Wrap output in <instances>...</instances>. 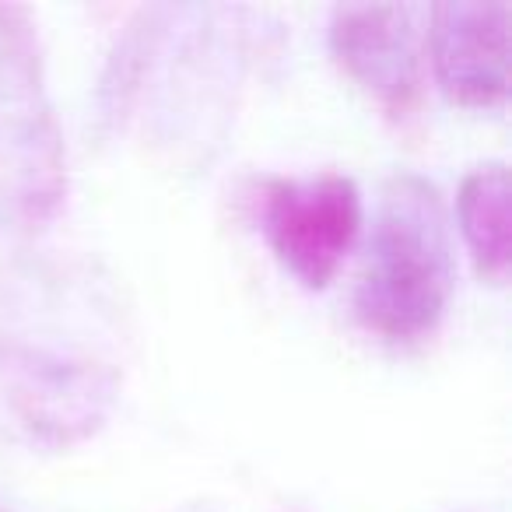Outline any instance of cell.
Returning a JSON list of instances; mask_svg holds the SVG:
<instances>
[{
	"label": "cell",
	"instance_id": "6da1fadb",
	"mask_svg": "<svg viewBox=\"0 0 512 512\" xmlns=\"http://www.w3.org/2000/svg\"><path fill=\"white\" fill-rule=\"evenodd\" d=\"M456 281L453 225L442 190L418 172L383 183L355 316L386 341H414L439 327Z\"/></svg>",
	"mask_w": 512,
	"mask_h": 512
},
{
	"label": "cell",
	"instance_id": "7a4b0ae2",
	"mask_svg": "<svg viewBox=\"0 0 512 512\" xmlns=\"http://www.w3.org/2000/svg\"><path fill=\"white\" fill-rule=\"evenodd\" d=\"M67 193V162L43 57L25 8H0V197L25 225H43Z\"/></svg>",
	"mask_w": 512,
	"mask_h": 512
},
{
	"label": "cell",
	"instance_id": "3957f363",
	"mask_svg": "<svg viewBox=\"0 0 512 512\" xmlns=\"http://www.w3.org/2000/svg\"><path fill=\"white\" fill-rule=\"evenodd\" d=\"M260 232L302 288L323 292L362 232V190L341 172L271 176L260 183Z\"/></svg>",
	"mask_w": 512,
	"mask_h": 512
},
{
	"label": "cell",
	"instance_id": "277c9868",
	"mask_svg": "<svg viewBox=\"0 0 512 512\" xmlns=\"http://www.w3.org/2000/svg\"><path fill=\"white\" fill-rule=\"evenodd\" d=\"M330 53L365 95L407 116L421 99V39L400 4H341L330 11Z\"/></svg>",
	"mask_w": 512,
	"mask_h": 512
},
{
	"label": "cell",
	"instance_id": "5b68a950",
	"mask_svg": "<svg viewBox=\"0 0 512 512\" xmlns=\"http://www.w3.org/2000/svg\"><path fill=\"white\" fill-rule=\"evenodd\" d=\"M428 60L453 106H502L509 95V8L470 0L435 4L428 11Z\"/></svg>",
	"mask_w": 512,
	"mask_h": 512
},
{
	"label": "cell",
	"instance_id": "8992f818",
	"mask_svg": "<svg viewBox=\"0 0 512 512\" xmlns=\"http://www.w3.org/2000/svg\"><path fill=\"white\" fill-rule=\"evenodd\" d=\"M456 221L477 271L502 285L509 278V169L484 162L467 172L456 193Z\"/></svg>",
	"mask_w": 512,
	"mask_h": 512
}]
</instances>
